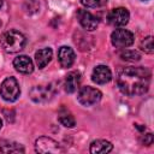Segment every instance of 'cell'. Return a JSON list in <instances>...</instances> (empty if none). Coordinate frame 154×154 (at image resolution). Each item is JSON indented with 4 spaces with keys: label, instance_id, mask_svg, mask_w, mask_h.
Instances as JSON below:
<instances>
[{
    "label": "cell",
    "instance_id": "1",
    "mask_svg": "<svg viewBox=\"0 0 154 154\" xmlns=\"http://www.w3.org/2000/svg\"><path fill=\"white\" fill-rule=\"evenodd\" d=\"M119 90L128 96L143 95L150 84V72L146 67H125L117 78Z\"/></svg>",
    "mask_w": 154,
    "mask_h": 154
},
{
    "label": "cell",
    "instance_id": "2",
    "mask_svg": "<svg viewBox=\"0 0 154 154\" xmlns=\"http://www.w3.org/2000/svg\"><path fill=\"white\" fill-rule=\"evenodd\" d=\"M25 36L17 30L5 31L0 36V45L2 49L7 53H17L22 51L25 46Z\"/></svg>",
    "mask_w": 154,
    "mask_h": 154
},
{
    "label": "cell",
    "instance_id": "3",
    "mask_svg": "<svg viewBox=\"0 0 154 154\" xmlns=\"http://www.w3.org/2000/svg\"><path fill=\"white\" fill-rule=\"evenodd\" d=\"M0 95L5 101L13 102L20 95V88L14 77H7L0 85Z\"/></svg>",
    "mask_w": 154,
    "mask_h": 154
},
{
    "label": "cell",
    "instance_id": "4",
    "mask_svg": "<svg viewBox=\"0 0 154 154\" xmlns=\"http://www.w3.org/2000/svg\"><path fill=\"white\" fill-rule=\"evenodd\" d=\"M101 91L93 87H82L77 94V100L83 106H93L101 100Z\"/></svg>",
    "mask_w": 154,
    "mask_h": 154
},
{
    "label": "cell",
    "instance_id": "5",
    "mask_svg": "<svg viewBox=\"0 0 154 154\" xmlns=\"http://www.w3.org/2000/svg\"><path fill=\"white\" fill-rule=\"evenodd\" d=\"M111 41L117 48H125L134 43V34L126 29H116L111 35Z\"/></svg>",
    "mask_w": 154,
    "mask_h": 154
},
{
    "label": "cell",
    "instance_id": "6",
    "mask_svg": "<svg viewBox=\"0 0 154 154\" xmlns=\"http://www.w3.org/2000/svg\"><path fill=\"white\" fill-rule=\"evenodd\" d=\"M35 149H36V152L42 153V154L59 153L61 150V148H60V146H59V143L57 141H54L51 137H46V136L38 137L36 140V142H35Z\"/></svg>",
    "mask_w": 154,
    "mask_h": 154
},
{
    "label": "cell",
    "instance_id": "7",
    "mask_svg": "<svg viewBox=\"0 0 154 154\" xmlns=\"http://www.w3.org/2000/svg\"><path fill=\"white\" fill-rule=\"evenodd\" d=\"M55 90L51 85H36L30 90V99L35 102H47L49 101Z\"/></svg>",
    "mask_w": 154,
    "mask_h": 154
},
{
    "label": "cell",
    "instance_id": "8",
    "mask_svg": "<svg viewBox=\"0 0 154 154\" xmlns=\"http://www.w3.org/2000/svg\"><path fill=\"white\" fill-rule=\"evenodd\" d=\"M129 18H130L129 11L124 7L113 8L107 16L108 23L113 26H124V25H126L128 22H129Z\"/></svg>",
    "mask_w": 154,
    "mask_h": 154
},
{
    "label": "cell",
    "instance_id": "9",
    "mask_svg": "<svg viewBox=\"0 0 154 154\" xmlns=\"http://www.w3.org/2000/svg\"><path fill=\"white\" fill-rule=\"evenodd\" d=\"M77 19H78L79 24L88 31L95 30L97 28V25H99L97 18L94 14H91L89 11H87V10H79L77 12Z\"/></svg>",
    "mask_w": 154,
    "mask_h": 154
},
{
    "label": "cell",
    "instance_id": "10",
    "mask_svg": "<svg viewBox=\"0 0 154 154\" xmlns=\"http://www.w3.org/2000/svg\"><path fill=\"white\" fill-rule=\"evenodd\" d=\"M91 79L96 84H105L108 83L112 79V72L111 70L105 65H99L94 67L91 73Z\"/></svg>",
    "mask_w": 154,
    "mask_h": 154
},
{
    "label": "cell",
    "instance_id": "11",
    "mask_svg": "<svg viewBox=\"0 0 154 154\" xmlns=\"http://www.w3.org/2000/svg\"><path fill=\"white\" fill-rule=\"evenodd\" d=\"M58 59H59V63L61 65V67H71L73 61H75V52L71 47H67V46H63L59 48L58 51Z\"/></svg>",
    "mask_w": 154,
    "mask_h": 154
},
{
    "label": "cell",
    "instance_id": "12",
    "mask_svg": "<svg viewBox=\"0 0 154 154\" xmlns=\"http://www.w3.org/2000/svg\"><path fill=\"white\" fill-rule=\"evenodd\" d=\"M13 66L18 72H22V73H31L34 70V63L28 55H19L14 58Z\"/></svg>",
    "mask_w": 154,
    "mask_h": 154
},
{
    "label": "cell",
    "instance_id": "13",
    "mask_svg": "<svg viewBox=\"0 0 154 154\" xmlns=\"http://www.w3.org/2000/svg\"><path fill=\"white\" fill-rule=\"evenodd\" d=\"M79 84H81V75H79V72L72 71L66 76L64 87H65V90L67 93L72 94V93L77 91V89L79 88Z\"/></svg>",
    "mask_w": 154,
    "mask_h": 154
},
{
    "label": "cell",
    "instance_id": "14",
    "mask_svg": "<svg viewBox=\"0 0 154 154\" xmlns=\"http://www.w3.org/2000/svg\"><path fill=\"white\" fill-rule=\"evenodd\" d=\"M112 149H113V146L111 142L106 140H96L91 142L89 150L93 154H105V153H109Z\"/></svg>",
    "mask_w": 154,
    "mask_h": 154
},
{
    "label": "cell",
    "instance_id": "15",
    "mask_svg": "<svg viewBox=\"0 0 154 154\" xmlns=\"http://www.w3.org/2000/svg\"><path fill=\"white\" fill-rule=\"evenodd\" d=\"M53 52L51 48H42L35 53V61L38 69H43L52 59Z\"/></svg>",
    "mask_w": 154,
    "mask_h": 154
},
{
    "label": "cell",
    "instance_id": "16",
    "mask_svg": "<svg viewBox=\"0 0 154 154\" xmlns=\"http://www.w3.org/2000/svg\"><path fill=\"white\" fill-rule=\"evenodd\" d=\"M58 119H59V122H60L64 126H66V128H73L75 124H76V120H75L72 113H71L69 109L64 108V107L59 111V113H58Z\"/></svg>",
    "mask_w": 154,
    "mask_h": 154
},
{
    "label": "cell",
    "instance_id": "17",
    "mask_svg": "<svg viewBox=\"0 0 154 154\" xmlns=\"http://www.w3.org/2000/svg\"><path fill=\"white\" fill-rule=\"evenodd\" d=\"M0 150L2 153H24V148L22 144L17 142H10V141H1Z\"/></svg>",
    "mask_w": 154,
    "mask_h": 154
},
{
    "label": "cell",
    "instance_id": "18",
    "mask_svg": "<svg viewBox=\"0 0 154 154\" xmlns=\"http://www.w3.org/2000/svg\"><path fill=\"white\" fill-rule=\"evenodd\" d=\"M120 58L126 61H138L141 59V55L137 51H131V49H125L120 53Z\"/></svg>",
    "mask_w": 154,
    "mask_h": 154
},
{
    "label": "cell",
    "instance_id": "19",
    "mask_svg": "<svg viewBox=\"0 0 154 154\" xmlns=\"http://www.w3.org/2000/svg\"><path fill=\"white\" fill-rule=\"evenodd\" d=\"M141 49L148 54H153L154 47H153V37L152 36H147L141 41Z\"/></svg>",
    "mask_w": 154,
    "mask_h": 154
},
{
    "label": "cell",
    "instance_id": "20",
    "mask_svg": "<svg viewBox=\"0 0 154 154\" xmlns=\"http://www.w3.org/2000/svg\"><path fill=\"white\" fill-rule=\"evenodd\" d=\"M141 142H142L143 144H146V146H150V144L153 143V135H152L150 132L142 135V137H141Z\"/></svg>",
    "mask_w": 154,
    "mask_h": 154
},
{
    "label": "cell",
    "instance_id": "21",
    "mask_svg": "<svg viewBox=\"0 0 154 154\" xmlns=\"http://www.w3.org/2000/svg\"><path fill=\"white\" fill-rule=\"evenodd\" d=\"M81 2L85 7H97L100 5V0H81Z\"/></svg>",
    "mask_w": 154,
    "mask_h": 154
},
{
    "label": "cell",
    "instance_id": "22",
    "mask_svg": "<svg viewBox=\"0 0 154 154\" xmlns=\"http://www.w3.org/2000/svg\"><path fill=\"white\" fill-rule=\"evenodd\" d=\"M1 126H2V120H1V118H0V129H1Z\"/></svg>",
    "mask_w": 154,
    "mask_h": 154
},
{
    "label": "cell",
    "instance_id": "23",
    "mask_svg": "<svg viewBox=\"0 0 154 154\" xmlns=\"http://www.w3.org/2000/svg\"><path fill=\"white\" fill-rule=\"evenodd\" d=\"M2 6V0H0V7Z\"/></svg>",
    "mask_w": 154,
    "mask_h": 154
},
{
    "label": "cell",
    "instance_id": "24",
    "mask_svg": "<svg viewBox=\"0 0 154 154\" xmlns=\"http://www.w3.org/2000/svg\"><path fill=\"white\" fill-rule=\"evenodd\" d=\"M0 25H1V22H0Z\"/></svg>",
    "mask_w": 154,
    "mask_h": 154
}]
</instances>
